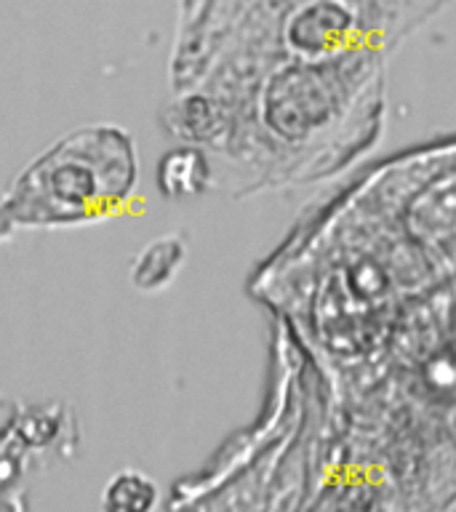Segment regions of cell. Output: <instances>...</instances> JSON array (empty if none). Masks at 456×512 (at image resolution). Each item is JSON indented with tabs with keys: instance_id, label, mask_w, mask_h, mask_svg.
I'll return each instance as SVG.
<instances>
[{
	"instance_id": "obj_8",
	"label": "cell",
	"mask_w": 456,
	"mask_h": 512,
	"mask_svg": "<svg viewBox=\"0 0 456 512\" xmlns=\"http://www.w3.org/2000/svg\"><path fill=\"white\" fill-rule=\"evenodd\" d=\"M155 502V483L134 470L120 472L104 488V504L112 510H147Z\"/></svg>"
},
{
	"instance_id": "obj_3",
	"label": "cell",
	"mask_w": 456,
	"mask_h": 512,
	"mask_svg": "<svg viewBox=\"0 0 456 512\" xmlns=\"http://www.w3.org/2000/svg\"><path fill=\"white\" fill-rule=\"evenodd\" d=\"M318 371L323 432L307 510L454 507L456 288L414 304L363 358Z\"/></svg>"
},
{
	"instance_id": "obj_4",
	"label": "cell",
	"mask_w": 456,
	"mask_h": 512,
	"mask_svg": "<svg viewBox=\"0 0 456 512\" xmlns=\"http://www.w3.org/2000/svg\"><path fill=\"white\" fill-rule=\"evenodd\" d=\"M323 432V379L302 347L272 326V382L259 419L174 486L182 510H307Z\"/></svg>"
},
{
	"instance_id": "obj_6",
	"label": "cell",
	"mask_w": 456,
	"mask_h": 512,
	"mask_svg": "<svg viewBox=\"0 0 456 512\" xmlns=\"http://www.w3.org/2000/svg\"><path fill=\"white\" fill-rule=\"evenodd\" d=\"M155 179H158V190L174 200L211 192V166L206 152L195 144L179 142L176 150L160 158Z\"/></svg>"
},
{
	"instance_id": "obj_5",
	"label": "cell",
	"mask_w": 456,
	"mask_h": 512,
	"mask_svg": "<svg viewBox=\"0 0 456 512\" xmlns=\"http://www.w3.org/2000/svg\"><path fill=\"white\" fill-rule=\"evenodd\" d=\"M139 187L134 136L91 123L35 155L0 195V243L19 232L86 227L118 216Z\"/></svg>"
},
{
	"instance_id": "obj_7",
	"label": "cell",
	"mask_w": 456,
	"mask_h": 512,
	"mask_svg": "<svg viewBox=\"0 0 456 512\" xmlns=\"http://www.w3.org/2000/svg\"><path fill=\"white\" fill-rule=\"evenodd\" d=\"M184 243L176 235L155 240L144 248L142 254L136 256L131 264V280L136 288L142 291H160L176 278V272L184 264Z\"/></svg>"
},
{
	"instance_id": "obj_1",
	"label": "cell",
	"mask_w": 456,
	"mask_h": 512,
	"mask_svg": "<svg viewBox=\"0 0 456 512\" xmlns=\"http://www.w3.org/2000/svg\"><path fill=\"white\" fill-rule=\"evenodd\" d=\"M448 6L179 0L163 126L230 198L326 182L379 144L392 56Z\"/></svg>"
},
{
	"instance_id": "obj_2",
	"label": "cell",
	"mask_w": 456,
	"mask_h": 512,
	"mask_svg": "<svg viewBox=\"0 0 456 512\" xmlns=\"http://www.w3.org/2000/svg\"><path fill=\"white\" fill-rule=\"evenodd\" d=\"M456 288V136L368 168L307 211L248 294L318 368L363 358L414 304Z\"/></svg>"
}]
</instances>
